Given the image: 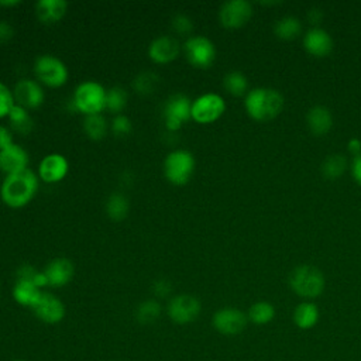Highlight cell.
<instances>
[{
  "mask_svg": "<svg viewBox=\"0 0 361 361\" xmlns=\"http://www.w3.org/2000/svg\"><path fill=\"white\" fill-rule=\"evenodd\" d=\"M192 100L185 94H172L164 106V121L168 131H178L190 118Z\"/></svg>",
  "mask_w": 361,
  "mask_h": 361,
  "instance_id": "9c48e42d",
  "label": "cell"
},
{
  "mask_svg": "<svg viewBox=\"0 0 361 361\" xmlns=\"http://www.w3.org/2000/svg\"><path fill=\"white\" fill-rule=\"evenodd\" d=\"M28 168V152L18 144H11L0 149V171L6 176L18 173Z\"/></svg>",
  "mask_w": 361,
  "mask_h": 361,
  "instance_id": "2e32d148",
  "label": "cell"
},
{
  "mask_svg": "<svg viewBox=\"0 0 361 361\" xmlns=\"http://www.w3.org/2000/svg\"><path fill=\"white\" fill-rule=\"evenodd\" d=\"M247 324V316L234 307H224L214 313L213 326L214 329L226 336H234L244 330Z\"/></svg>",
  "mask_w": 361,
  "mask_h": 361,
  "instance_id": "4fadbf2b",
  "label": "cell"
},
{
  "mask_svg": "<svg viewBox=\"0 0 361 361\" xmlns=\"http://www.w3.org/2000/svg\"><path fill=\"white\" fill-rule=\"evenodd\" d=\"M128 209H130V203H128L127 197L118 192L111 193L106 202L107 216L116 221L123 220L127 216Z\"/></svg>",
  "mask_w": 361,
  "mask_h": 361,
  "instance_id": "d4e9b609",
  "label": "cell"
},
{
  "mask_svg": "<svg viewBox=\"0 0 361 361\" xmlns=\"http://www.w3.org/2000/svg\"><path fill=\"white\" fill-rule=\"evenodd\" d=\"M111 130L116 135H127L131 131V121L124 114H116L111 121Z\"/></svg>",
  "mask_w": 361,
  "mask_h": 361,
  "instance_id": "d590c367",
  "label": "cell"
},
{
  "mask_svg": "<svg viewBox=\"0 0 361 361\" xmlns=\"http://www.w3.org/2000/svg\"><path fill=\"white\" fill-rule=\"evenodd\" d=\"M275 309L269 302H255L250 310H248V317L251 322L255 324H267L274 319Z\"/></svg>",
  "mask_w": 361,
  "mask_h": 361,
  "instance_id": "83f0119b",
  "label": "cell"
},
{
  "mask_svg": "<svg viewBox=\"0 0 361 361\" xmlns=\"http://www.w3.org/2000/svg\"><path fill=\"white\" fill-rule=\"evenodd\" d=\"M251 4L245 0H228L221 4L219 11L220 23L227 28H238L251 17Z\"/></svg>",
  "mask_w": 361,
  "mask_h": 361,
  "instance_id": "8fae6325",
  "label": "cell"
},
{
  "mask_svg": "<svg viewBox=\"0 0 361 361\" xmlns=\"http://www.w3.org/2000/svg\"><path fill=\"white\" fill-rule=\"evenodd\" d=\"M16 104L14 94L7 85L0 82V118L7 117L11 107Z\"/></svg>",
  "mask_w": 361,
  "mask_h": 361,
  "instance_id": "e575fe53",
  "label": "cell"
},
{
  "mask_svg": "<svg viewBox=\"0 0 361 361\" xmlns=\"http://www.w3.org/2000/svg\"><path fill=\"white\" fill-rule=\"evenodd\" d=\"M200 313V302L192 295H178L168 305L169 317L178 324L193 322Z\"/></svg>",
  "mask_w": 361,
  "mask_h": 361,
  "instance_id": "30bf717a",
  "label": "cell"
},
{
  "mask_svg": "<svg viewBox=\"0 0 361 361\" xmlns=\"http://www.w3.org/2000/svg\"><path fill=\"white\" fill-rule=\"evenodd\" d=\"M31 309L38 319L51 324L61 322L65 316V306L62 300L48 292H42L39 299Z\"/></svg>",
  "mask_w": 361,
  "mask_h": 361,
  "instance_id": "9a60e30c",
  "label": "cell"
},
{
  "mask_svg": "<svg viewBox=\"0 0 361 361\" xmlns=\"http://www.w3.org/2000/svg\"><path fill=\"white\" fill-rule=\"evenodd\" d=\"M38 189V176L31 169H24L4 178L0 186V197L3 203L13 209L28 204Z\"/></svg>",
  "mask_w": 361,
  "mask_h": 361,
  "instance_id": "6da1fadb",
  "label": "cell"
},
{
  "mask_svg": "<svg viewBox=\"0 0 361 361\" xmlns=\"http://www.w3.org/2000/svg\"><path fill=\"white\" fill-rule=\"evenodd\" d=\"M245 110L255 120H271L279 114L283 107L282 94L269 87H257L245 96Z\"/></svg>",
  "mask_w": 361,
  "mask_h": 361,
  "instance_id": "7a4b0ae2",
  "label": "cell"
},
{
  "mask_svg": "<svg viewBox=\"0 0 361 361\" xmlns=\"http://www.w3.org/2000/svg\"><path fill=\"white\" fill-rule=\"evenodd\" d=\"M179 54V44L169 35L155 38L148 47V55L155 63H168Z\"/></svg>",
  "mask_w": 361,
  "mask_h": 361,
  "instance_id": "ac0fdd59",
  "label": "cell"
},
{
  "mask_svg": "<svg viewBox=\"0 0 361 361\" xmlns=\"http://www.w3.org/2000/svg\"><path fill=\"white\" fill-rule=\"evenodd\" d=\"M8 121L13 127L14 131H17L18 134H28L32 127H34V121L31 118V116L28 114V110L18 106V104H14L8 113Z\"/></svg>",
  "mask_w": 361,
  "mask_h": 361,
  "instance_id": "603a6c76",
  "label": "cell"
},
{
  "mask_svg": "<svg viewBox=\"0 0 361 361\" xmlns=\"http://www.w3.org/2000/svg\"><path fill=\"white\" fill-rule=\"evenodd\" d=\"M34 73L39 83L54 89L65 85L69 76L66 65L58 56L51 54H44L35 58Z\"/></svg>",
  "mask_w": 361,
  "mask_h": 361,
  "instance_id": "277c9868",
  "label": "cell"
},
{
  "mask_svg": "<svg viewBox=\"0 0 361 361\" xmlns=\"http://www.w3.org/2000/svg\"><path fill=\"white\" fill-rule=\"evenodd\" d=\"M306 120H307V126H309L310 131L316 135L326 134L333 124L331 114L324 106H313L307 111Z\"/></svg>",
  "mask_w": 361,
  "mask_h": 361,
  "instance_id": "44dd1931",
  "label": "cell"
},
{
  "mask_svg": "<svg viewBox=\"0 0 361 361\" xmlns=\"http://www.w3.org/2000/svg\"><path fill=\"white\" fill-rule=\"evenodd\" d=\"M16 361H21V360H16Z\"/></svg>",
  "mask_w": 361,
  "mask_h": 361,
  "instance_id": "f6af8a7d",
  "label": "cell"
},
{
  "mask_svg": "<svg viewBox=\"0 0 361 361\" xmlns=\"http://www.w3.org/2000/svg\"><path fill=\"white\" fill-rule=\"evenodd\" d=\"M13 37V27L7 21H0V42L8 41Z\"/></svg>",
  "mask_w": 361,
  "mask_h": 361,
  "instance_id": "ab89813d",
  "label": "cell"
},
{
  "mask_svg": "<svg viewBox=\"0 0 361 361\" xmlns=\"http://www.w3.org/2000/svg\"><path fill=\"white\" fill-rule=\"evenodd\" d=\"M292 289L305 298H316L323 292L324 278L323 274L312 265L296 267L289 278Z\"/></svg>",
  "mask_w": 361,
  "mask_h": 361,
  "instance_id": "8992f818",
  "label": "cell"
},
{
  "mask_svg": "<svg viewBox=\"0 0 361 361\" xmlns=\"http://www.w3.org/2000/svg\"><path fill=\"white\" fill-rule=\"evenodd\" d=\"M16 104L31 110L37 109L44 102V90L39 82L34 79H20L13 90Z\"/></svg>",
  "mask_w": 361,
  "mask_h": 361,
  "instance_id": "7c38bea8",
  "label": "cell"
},
{
  "mask_svg": "<svg viewBox=\"0 0 361 361\" xmlns=\"http://www.w3.org/2000/svg\"><path fill=\"white\" fill-rule=\"evenodd\" d=\"M127 104V92L120 86H113L106 92V109L120 114Z\"/></svg>",
  "mask_w": 361,
  "mask_h": 361,
  "instance_id": "f1b7e54d",
  "label": "cell"
},
{
  "mask_svg": "<svg viewBox=\"0 0 361 361\" xmlns=\"http://www.w3.org/2000/svg\"><path fill=\"white\" fill-rule=\"evenodd\" d=\"M42 290L35 286L32 282L28 281H16V285L13 288V298L16 299L17 303L23 305V306H30L32 307L37 300L39 299Z\"/></svg>",
  "mask_w": 361,
  "mask_h": 361,
  "instance_id": "7402d4cb",
  "label": "cell"
},
{
  "mask_svg": "<svg viewBox=\"0 0 361 361\" xmlns=\"http://www.w3.org/2000/svg\"><path fill=\"white\" fill-rule=\"evenodd\" d=\"M152 289H154V292H155L157 296L164 298V296H168V295H169L172 286H171L169 281H166V279H159V281H155Z\"/></svg>",
  "mask_w": 361,
  "mask_h": 361,
  "instance_id": "74e56055",
  "label": "cell"
},
{
  "mask_svg": "<svg viewBox=\"0 0 361 361\" xmlns=\"http://www.w3.org/2000/svg\"><path fill=\"white\" fill-rule=\"evenodd\" d=\"M320 18H322V11H320L319 8H312V10L309 11V20H310L313 24L319 23Z\"/></svg>",
  "mask_w": 361,
  "mask_h": 361,
  "instance_id": "7bdbcfd3",
  "label": "cell"
},
{
  "mask_svg": "<svg viewBox=\"0 0 361 361\" xmlns=\"http://www.w3.org/2000/svg\"><path fill=\"white\" fill-rule=\"evenodd\" d=\"M345 166H347V161L343 155H338V154H333V155H329L324 161H323V165H322V172L326 178L329 179H336L338 178L344 171H345Z\"/></svg>",
  "mask_w": 361,
  "mask_h": 361,
  "instance_id": "4dcf8cb0",
  "label": "cell"
},
{
  "mask_svg": "<svg viewBox=\"0 0 361 361\" xmlns=\"http://www.w3.org/2000/svg\"><path fill=\"white\" fill-rule=\"evenodd\" d=\"M69 171L68 159L58 152L45 155L38 165V176L45 183H58Z\"/></svg>",
  "mask_w": 361,
  "mask_h": 361,
  "instance_id": "5bb4252c",
  "label": "cell"
},
{
  "mask_svg": "<svg viewBox=\"0 0 361 361\" xmlns=\"http://www.w3.org/2000/svg\"><path fill=\"white\" fill-rule=\"evenodd\" d=\"M348 149L357 157L358 154H361V140L358 138H351L348 141Z\"/></svg>",
  "mask_w": 361,
  "mask_h": 361,
  "instance_id": "b9f144b4",
  "label": "cell"
},
{
  "mask_svg": "<svg viewBox=\"0 0 361 361\" xmlns=\"http://www.w3.org/2000/svg\"><path fill=\"white\" fill-rule=\"evenodd\" d=\"M226 110L223 97L217 93H204L192 102L190 118L200 124H209L221 117Z\"/></svg>",
  "mask_w": 361,
  "mask_h": 361,
  "instance_id": "52a82bcc",
  "label": "cell"
},
{
  "mask_svg": "<svg viewBox=\"0 0 361 361\" xmlns=\"http://www.w3.org/2000/svg\"><path fill=\"white\" fill-rule=\"evenodd\" d=\"M195 171V158L186 149H173L164 159V175L172 185H185Z\"/></svg>",
  "mask_w": 361,
  "mask_h": 361,
  "instance_id": "5b68a950",
  "label": "cell"
},
{
  "mask_svg": "<svg viewBox=\"0 0 361 361\" xmlns=\"http://www.w3.org/2000/svg\"><path fill=\"white\" fill-rule=\"evenodd\" d=\"M172 28L178 34H189L192 31V28H193V23H192V20L188 16L178 14L172 20Z\"/></svg>",
  "mask_w": 361,
  "mask_h": 361,
  "instance_id": "8d00e7d4",
  "label": "cell"
},
{
  "mask_svg": "<svg viewBox=\"0 0 361 361\" xmlns=\"http://www.w3.org/2000/svg\"><path fill=\"white\" fill-rule=\"evenodd\" d=\"M83 130L86 133V135L94 141L102 140L106 133H107V121L106 118L100 114H90V116H85L83 120Z\"/></svg>",
  "mask_w": 361,
  "mask_h": 361,
  "instance_id": "484cf974",
  "label": "cell"
},
{
  "mask_svg": "<svg viewBox=\"0 0 361 361\" xmlns=\"http://www.w3.org/2000/svg\"><path fill=\"white\" fill-rule=\"evenodd\" d=\"M17 279L32 282V283H34L35 286H38L39 289H41L42 286L48 285L44 271L39 272L38 269H35L32 265H28V264L20 267V268L17 269Z\"/></svg>",
  "mask_w": 361,
  "mask_h": 361,
  "instance_id": "d6a6232c",
  "label": "cell"
},
{
  "mask_svg": "<svg viewBox=\"0 0 361 361\" xmlns=\"http://www.w3.org/2000/svg\"><path fill=\"white\" fill-rule=\"evenodd\" d=\"M11 144H14L11 130H10L8 127L0 124V149L8 147V145H11Z\"/></svg>",
  "mask_w": 361,
  "mask_h": 361,
  "instance_id": "f35d334b",
  "label": "cell"
},
{
  "mask_svg": "<svg viewBox=\"0 0 361 361\" xmlns=\"http://www.w3.org/2000/svg\"><path fill=\"white\" fill-rule=\"evenodd\" d=\"M68 8L65 0H39L35 3V14L44 24H54L59 21Z\"/></svg>",
  "mask_w": 361,
  "mask_h": 361,
  "instance_id": "ffe728a7",
  "label": "cell"
},
{
  "mask_svg": "<svg viewBox=\"0 0 361 361\" xmlns=\"http://www.w3.org/2000/svg\"><path fill=\"white\" fill-rule=\"evenodd\" d=\"M303 44L307 52L314 56H326L333 48L331 37L322 28L309 30L303 38Z\"/></svg>",
  "mask_w": 361,
  "mask_h": 361,
  "instance_id": "d6986e66",
  "label": "cell"
},
{
  "mask_svg": "<svg viewBox=\"0 0 361 361\" xmlns=\"http://www.w3.org/2000/svg\"><path fill=\"white\" fill-rule=\"evenodd\" d=\"M106 89L94 80L79 83L73 93V106L85 116L100 114L106 109Z\"/></svg>",
  "mask_w": 361,
  "mask_h": 361,
  "instance_id": "3957f363",
  "label": "cell"
},
{
  "mask_svg": "<svg viewBox=\"0 0 361 361\" xmlns=\"http://www.w3.org/2000/svg\"><path fill=\"white\" fill-rule=\"evenodd\" d=\"M134 89L140 94H149L158 85V76L154 72H142L134 79Z\"/></svg>",
  "mask_w": 361,
  "mask_h": 361,
  "instance_id": "836d02e7",
  "label": "cell"
},
{
  "mask_svg": "<svg viewBox=\"0 0 361 361\" xmlns=\"http://www.w3.org/2000/svg\"><path fill=\"white\" fill-rule=\"evenodd\" d=\"M44 274L48 285L54 288H59L66 285L72 279L75 274V267L68 258L58 257L47 264Z\"/></svg>",
  "mask_w": 361,
  "mask_h": 361,
  "instance_id": "e0dca14e",
  "label": "cell"
},
{
  "mask_svg": "<svg viewBox=\"0 0 361 361\" xmlns=\"http://www.w3.org/2000/svg\"><path fill=\"white\" fill-rule=\"evenodd\" d=\"M223 85L228 93H231L234 96H241L247 92L248 80H247L245 75H243L241 72L233 71L224 76Z\"/></svg>",
  "mask_w": 361,
  "mask_h": 361,
  "instance_id": "f546056e",
  "label": "cell"
},
{
  "mask_svg": "<svg viewBox=\"0 0 361 361\" xmlns=\"http://www.w3.org/2000/svg\"><path fill=\"white\" fill-rule=\"evenodd\" d=\"M161 314V306L157 300L148 299L144 300L142 303H140L138 309H137V319L140 323H154Z\"/></svg>",
  "mask_w": 361,
  "mask_h": 361,
  "instance_id": "1f68e13d",
  "label": "cell"
},
{
  "mask_svg": "<svg viewBox=\"0 0 361 361\" xmlns=\"http://www.w3.org/2000/svg\"><path fill=\"white\" fill-rule=\"evenodd\" d=\"M302 30V24L300 21L293 17V16H286L279 18L275 25H274V31L279 38L283 39H290L293 37H296Z\"/></svg>",
  "mask_w": 361,
  "mask_h": 361,
  "instance_id": "4316f807",
  "label": "cell"
},
{
  "mask_svg": "<svg viewBox=\"0 0 361 361\" xmlns=\"http://www.w3.org/2000/svg\"><path fill=\"white\" fill-rule=\"evenodd\" d=\"M20 4V1H17V0H11V1H0V6H3V7H11V6H18Z\"/></svg>",
  "mask_w": 361,
  "mask_h": 361,
  "instance_id": "ee69618b",
  "label": "cell"
},
{
  "mask_svg": "<svg viewBox=\"0 0 361 361\" xmlns=\"http://www.w3.org/2000/svg\"><path fill=\"white\" fill-rule=\"evenodd\" d=\"M183 52L190 65L202 69L209 68L216 58L214 44L203 35L189 37L183 44Z\"/></svg>",
  "mask_w": 361,
  "mask_h": 361,
  "instance_id": "ba28073f",
  "label": "cell"
},
{
  "mask_svg": "<svg viewBox=\"0 0 361 361\" xmlns=\"http://www.w3.org/2000/svg\"><path fill=\"white\" fill-rule=\"evenodd\" d=\"M319 319V310L316 305L310 302H303L298 305V307L293 312V322L300 329H310L317 323Z\"/></svg>",
  "mask_w": 361,
  "mask_h": 361,
  "instance_id": "cb8c5ba5",
  "label": "cell"
},
{
  "mask_svg": "<svg viewBox=\"0 0 361 361\" xmlns=\"http://www.w3.org/2000/svg\"><path fill=\"white\" fill-rule=\"evenodd\" d=\"M353 176L358 183H361V154L353 159Z\"/></svg>",
  "mask_w": 361,
  "mask_h": 361,
  "instance_id": "60d3db41",
  "label": "cell"
}]
</instances>
